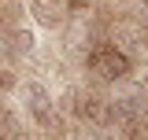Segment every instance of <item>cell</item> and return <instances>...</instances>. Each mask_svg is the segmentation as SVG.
<instances>
[{
  "instance_id": "6da1fadb",
  "label": "cell",
  "mask_w": 148,
  "mask_h": 140,
  "mask_svg": "<svg viewBox=\"0 0 148 140\" xmlns=\"http://www.w3.org/2000/svg\"><path fill=\"white\" fill-rule=\"evenodd\" d=\"M89 67L100 74V77H108V81H122L130 74V59L122 48H115V44H104V48H96L89 55Z\"/></svg>"
},
{
  "instance_id": "7a4b0ae2",
  "label": "cell",
  "mask_w": 148,
  "mask_h": 140,
  "mask_svg": "<svg viewBox=\"0 0 148 140\" xmlns=\"http://www.w3.org/2000/svg\"><path fill=\"white\" fill-rule=\"evenodd\" d=\"M22 96H26V107H30V114H34L41 125H52V92L41 85V81H26L22 88Z\"/></svg>"
},
{
  "instance_id": "3957f363",
  "label": "cell",
  "mask_w": 148,
  "mask_h": 140,
  "mask_svg": "<svg viewBox=\"0 0 148 140\" xmlns=\"http://www.w3.org/2000/svg\"><path fill=\"white\" fill-rule=\"evenodd\" d=\"M34 15H37V22L56 26L59 22V4H52V0H34Z\"/></svg>"
},
{
  "instance_id": "277c9868",
  "label": "cell",
  "mask_w": 148,
  "mask_h": 140,
  "mask_svg": "<svg viewBox=\"0 0 148 140\" xmlns=\"http://www.w3.org/2000/svg\"><path fill=\"white\" fill-rule=\"evenodd\" d=\"M11 41H15V44H11L15 52H30V48H34V33H30V30H15Z\"/></svg>"
}]
</instances>
